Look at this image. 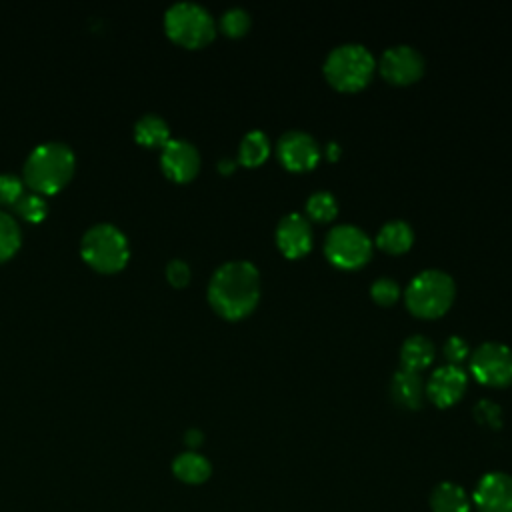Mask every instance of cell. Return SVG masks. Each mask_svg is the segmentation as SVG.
<instances>
[{
	"instance_id": "277c9868",
	"label": "cell",
	"mask_w": 512,
	"mask_h": 512,
	"mask_svg": "<svg viewBox=\"0 0 512 512\" xmlns=\"http://www.w3.org/2000/svg\"><path fill=\"white\" fill-rule=\"evenodd\" d=\"M82 258L98 272H116L130 258L126 234L112 222H96L82 234Z\"/></svg>"
},
{
	"instance_id": "484cf974",
	"label": "cell",
	"mask_w": 512,
	"mask_h": 512,
	"mask_svg": "<svg viewBox=\"0 0 512 512\" xmlns=\"http://www.w3.org/2000/svg\"><path fill=\"white\" fill-rule=\"evenodd\" d=\"M24 178L14 172H0V204L14 206L24 194Z\"/></svg>"
},
{
	"instance_id": "d6986e66",
	"label": "cell",
	"mask_w": 512,
	"mask_h": 512,
	"mask_svg": "<svg viewBox=\"0 0 512 512\" xmlns=\"http://www.w3.org/2000/svg\"><path fill=\"white\" fill-rule=\"evenodd\" d=\"M432 512H470V498L460 484L440 482L430 494Z\"/></svg>"
},
{
	"instance_id": "ffe728a7",
	"label": "cell",
	"mask_w": 512,
	"mask_h": 512,
	"mask_svg": "<svg viewBox=\"0 0 512 512\" xmlns=\"http://www.w3.org/2000/svg\"><path fill=\"white\" fill-rule=\"evenodd\" d=\"M134 138L144 146L162 148L170 140V126L162 116L148 112L134 122Z\"/></svg>"
},
{
	"instance_id": "603a6c76",
	"label": "cell",
	"mask_w": 512,
	"mask_h": 512,
	"mask_svg": "<svg viewBox=\"0 0 512 512\" xmlns=\"http://www.w3.org/2000/svg\"><path fill=\"white\" fill-rule=\"evenodd\" d=\"M338 212V200L330 190H316L306 198V214L314 220H332Z\"/></svg>"
},
{
	"instance_id": "52a82bcc",
	"label": "cell",
	"mask_w": 512,
	"mask_h": 512,
	"mask_svg": "<svg viewBox=\"0 0 512 512\" xmlns=\"http://www.w3.org/2000/svg\"><path fill=\"white\" fill-rule=\"evenodd\" d=\"M324 252L340 268H358L372 256V238L356 224H334L324 238Z\"/></svg>"
},
{
	"instance_id": "4dcf8cb0",
	"label": "cell",
	"mask_w": 512,
	"mask_h": 512,
	"mask_svg": "<svg viewBox=\"0 0 512 512\" xmlns=\"http://www.w3.org/2000/svg\"><path fill=\"white\" fill-rule=\"evenodd\" d=\"M202 442V432L198 428H190L186 432V444L188 446H198Z\"/></svg>"
},
{
	"instance_id": "7c38bea8",
	"label": "cell",
	"mask_w": 512,
	"mask_h": 512,
	"mask_svg": "<svg viewBox=\"0 0 512 512\" xmlns=\"http://www.w3.org/2000/svg\"><path fill=\"white\" fill-rule=\"evenodd\" d=\"M468 384V374L460 364H440L428 376L424 388L426 396L438 406H450L464 394Z\"/></svg>"
},
{
	"instance_id": "5b68a950",
	"label": "cell",
	"mask_w": 512,
	"mask_h": 512,
	"mask_svg": "<svg viewBox=\"0 0 512 512\" xmlns=\"http://www.w3.org/2000/svg\"><path fill=\"white\" fill-rule=\"evenodd\" d=\"M376 68L372 52L358 42L334 46L324 60V74L338 90H358L368 84Z\"/></svg>"
},
{
	"instance_id": "7a4b0ae2",
	"label": "cell",
	"mask_w": 512,
	"mask_h": 512,
	"mask_svg": "<svg viewBox=\"0 0 512 512\" xmlns=\"http://www.w3.org/2000/svg\"><path fill=\"white\" fill-rule=\"evenodd\" d=\"M76 156L74 150L60 140H48L36 144L24 160L22 176L38 194L58 192L74 174Z\"/></svg>"
},
{
	"instance_id": "2e32d148",
	"label": "cell",
	"mask_w": 512,
	"mask_h": 512,
	"mask_svg": "<svg viewBox=\"0 0 512 512\" xmlns=\"http://www.w3.org/2000/svg\"><path fill=\"white\" fill-rule=\"evenodd\" d=\"M412 240H414V230L410 222L402 218H392L384 222L376 234V244L390 254H400L408 250Z\"/></svg>"
},
{
	"instance_id": "4316f807",
	"label": "cell",
	"mask_w": 512,
	"mask_h": 512,
	"mask_svg": "<svg viewBox=\"0 0 512 512\" xmlns=\"http://www.w3.org/2000/svg\"><path fill=\"white\" fill-rule=\"evenodd\" d=\"M370 294L380 304H392L400 296V284L390 276H380L372 282Z\"/></svg>"
},
{
	"instance_id": "83f0119b",
	"label": "cell",
	"mask_w": 512,
	"mask_h": 512,
	"mask_svg": "<svg viewBox=\"0 0 512 512\" xmlns=\"http://www.w3.org/2000/svg\"><path fill=\"white\" fill-rule=\"evenodd\" d=\"M474 414L476 418L482 422V424H488V426H494L498 428L500 422H502V412H500V406L492 400H486L482 398L476 406H474Z\"/></svg>"
},
{
	"instance_id": "d4e9b609",
	"label": "cell",
	"mask_w": 512,
	"mask_h": 512,
	"mask_svg": "<svg viewBox=\"0 0 512 512\" xmlns=\"http://www.w3.org/2000/svg\"><path fill=\"white\" fill-rule=\"evenodd\" d=\"M220 28L228 36H242L250 28V12L242 6H230L220 16Z\"/></svg>"
},
{
	"instance_id": "44dd1931",
	"label": "cell",
	"mask_w": 512,
	"mask_h": 512,
	"mask_svg": "<svg viewBox=\"0 0 512 512\" xmlns=\"http://www.w3.org/2000/svg\"><path fill=\"white\" fill-rule=\"evenodd\" d=\"M268 154H270V138L262 130L254 128L242 136V140L238 144V160L242 164L256 166V164L264 162Z\"/></svg>"
},
{
	"instance_id": "f1b7e54d",
	"label": "cell",
	"mask_w": 512,
	"mask_h": 512,
	"mask_svg": "<svg viewBox=\"0 0 512 512\" xmlns=\"http://www.w3.org/2000/svg\"><path fill=\"white\" fill-rule=\"evenodd\" d=\"M468 352H470L468 342H466L462 336L452 334V336H448V338L444 340V356H446L452 364H458L462 358L468 356Z\"/></svg>"
},
{
	"instance_id": "6da1fadb",
	"label": "cell",
	"mask_w": 512,
	"mask_h": 512,
	"mask_svg": "<svg viewBox=\"0 0 512 512\" xmlns=\"http://www.w3.org/2000/svg\"><path fill=\"white\" fill-rule=\"evenodd\" d=\"M260 298V272L254 262L236 258L222 262L210 276L208 302L230 320L254 310Z\"/></svg>"
},
{
	"instance_id": "30bf717a",
	"label": "cell",
	"mask_w": 512,
	"mask_h": 512,
	"mask_svg": "<svg viewBox=\"0 0 512 512\" xmlns=\"http://www.w3.org/2000/svg\"><path fill=\"white\" fill-rule=\"evenodd\" d=\"M380 72L394 84H410L424 72V56L412 44L388 46L380 56Z\"/></svg>"
},
{
	"instance_id": "e0dca14e",
	"label": "cell",
	"mask_w": 512,
	"mask_h": 512,
	"mask_svg": "<svg viewBox=\"0 0 512 512\" xmlns=\"http://www.w3.org/2000/svg\"><path fill=\"white\" fill-rule=\"evenodd\" d=\"M434 354H436V346L428 336L412 334L402 342L400 362L404 368L420 372L434 360Z\"/></svg>"
},
{
	"instance_id": "d6a6232c",
	"label": "cell",
	"mask_w": 512,
	"mask_h": 512,
	"mask_svg": "<svg viewBox=\"0 0 512 512\" xmlns=\"http://www.w3.org/2000/svg\"><path fill=\"white\" fill-rule=\"evenodd\" d=\"M234 166H236V162H234V158H222L220 162H218V168L222 170V172H230V170H234Z\"/></svg>"
},
{
	"instance_id": "ac0fdd59",
	"label": "cell",
	"mask_w": 512,
	"mask_h": 512,
	"mask_svg": "<svg viewBox=\"0 0 512 512\" xmlns=\"http://www.w3.org/2000/svg\"><path fill=\"white\" fill-rule=\"evenodd\" d=\"M172 472L176 478H180L186 484H202L210 476L212 466H210V460L200 452L186 450L174 458Z\"/></svg>"
},
{
	"instance_id": "cb8c5ba5",
	"label": "cell",
	"mask_w": 512,
	"mask_h": 512,
	"mask_svg": "<svg viewBox=\"0 0 512 512\" xmlns=\"http://www.w3.org/2000/svg\"><path fill=\"white\" fill-rule=\"evenodd\" d=\"M12 208L20 218H24L28 222H40L48 214V204H46L44 196L34 190L24 192Z\"/></svg>"
},
{
	"instance_id": "7402d4cb",
	"label": "cell",
	"mask_w": 512,
	"mask_h": 512,
	"mask_svg": "<svg viewBox=\"0 0 512 512\" xmlns=\"http://www.w3.org/2000/svg\"><path fill=\"white\" fill-rule=\"evenodd\" d=\"M20 242H22L20 224L10 212L0 210V262L8 260L20 248Z\"/></svg>"
},
{
	"instance_id": "1f68e13d",
	"label": "cell",
	"mask_w": 512,
	"mask_h": 512,
	"mask_svg": "<svg viewBox=\"0 0 512 512\" xmlns=\"http://www.w3.org/2000/svg\"><path fill=\"white\" fill-rule=\"evenodd\" d=\"M338 154H340V146H338V142H336V140H330V142L326 144V156H328L330 160H336V158H338Z\"/></svg>"
},
{
	"instance_id": "5bb4252c",
	"label": "cell",
	"mask_w": 512,
	"mask_h": 512,
	"mask_svg": "<svg viewBox=\"0 0 512 512\" xmlns=\"http://www.w3.org/2000/svg\"><path fill=\"white\" fill-rule=\"evenodd\" d=\"M276 244L290 258L306 254L312 246L310 220L300 212L284 214L276 224Z\"/></svg>"
},
{
	"instance_id": "ba28073f",
	"label": "cell",
	"mask_w": 512,
	"mask_h": 512,
	"mask_svg": "<svg viewBox=\"0 0 512 512\" xmlns=\"http://www.w3.org/2000/svg\"><path fill=\"white\" fill-rule=\"evenodd\" d=\"M470 368L482 384L506 386L512 382V348L498 340L482 342L472 352Z\"/></svg>"
},
{
	"instance_id": "9a60e30c",
	"label": "cell",
	"mask_w": 512,
	"mask_h": 512,
	"mask_svg": "<svg viewBox=\"0 0 512 512\" xmlns=\"http://www.w3.org/2000/svg\"><path fill=\"white\" fill-rule=\"evenodd\" d=\"M390 392L396 404L404 408H418L422 404V398L426 394L424 380L420 372L400 366L390 380Z\"/></svg>"
},
{
	"instance_id": "3957f363",
	"label": "cell",
	"mask_w": 512,
	"mask_h": 512,
	"mask_svg": "<svg viewBox=\"0 0 512 512\" xmlns=\"http://www.w3.org/2000/svg\"><path fill=\"white\" fill-rule=\"evenodd\" d=\"M456 296L454 278L440 268H424L416 272L406 290V306L412 314L422 318H434L444 314Z\"/></svg>"
},
{
	"instance_id": "9c48e42d",
	"label": "cell",
	"mask_w": 512,
	"mask_h": 512,
	"mask_svg": "<svg viewBox=\"0 0 512 512\" xmlns=\"http://www.w3.org/2000/svg\"><path fill=\"white\" fill-rule=\"evenodd\" d=\"M276 154L288 170H308L320 160L322 148L318 140L306 130H286L276 142Z\"/></svg>"
},
{
	"instance_id": "f546056e",
	"label": "cell",
	"mask_w": 512,
	"mask_h": 512,
	"mask_svg": "<svg viewBox=\"0 0 512 512\" xmlns=\"http://www.w3.org/2000/svg\"><path fill=\"white\" fill-rule=\"evenodd\" d=\"M166 276L174 286H184L190 280V266L182 258H172L166 264Z\"/></svg>"
},
{
	"instance_id": "4fadbf2b",
	"label": "cell",
	"mask_w": 512,
	"mask_h": 512,
	"mask_svg": "<svg viewBox=\"0 0 512 512\" xmlns=\"http://www.w3.org/2000/svg\"><path fill=\"white\" fill-rule=\"evenodd\" d=\"M472 502L478 512H512V476L488 472L476 484Z\"/></svg>"
},
{
	"instance_id": "8992f818",
	"label": "cell",
	"mask_w": 512,
	"mask_h": 512,
	"mask_svg": "<svg viewBox=\"0 0 512 512\" xmlns=\"http://www.w3.org/2000/svg\"><path fill=\"white\" fill-rule=\"evenodd\" d=\"M164 28L174 42L186 48H198L214 38L216 22L204 4L178 0L166 8Z\"/></svg>"
},
{
	"instance_id": "8fae6325",
	"label": "cell",
	"mask_w": 512,
	"mask_h": 512,
	"mask_svg": "<svg viewBox=\"0 0 512 512\" xmlns=\"http://www.w3.org/2000/svg\"><path fill=\"white\" fill-rule=\"evenodd\" d=\"M164 174L176 182H188L200 170V152L186 138H170L160 150Z\"/></svg>"
}]
</instances>
